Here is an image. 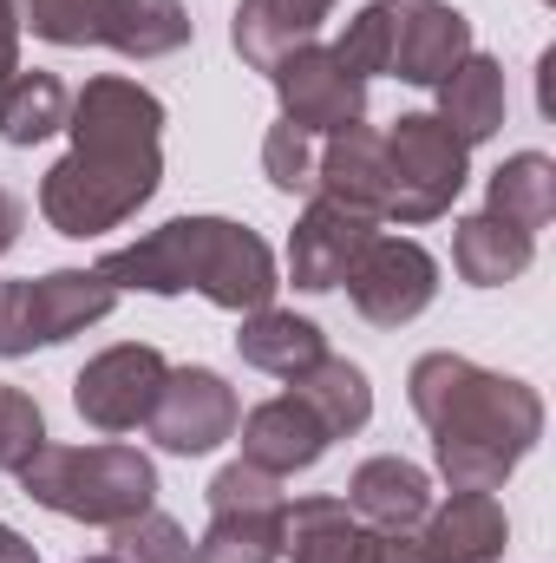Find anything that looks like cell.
<instances>
[{
  "label": "cell",
  "mask_w": 556,
  "mask_h": 563,
  "mask_svg": "<svg viewBox=\"0 0 556 563\" xmlns=\"http://www.w3.org/2000/svg\"><path fill=\"white\" fill-rule=\"evenodd\" d=\"M73 151L46 170L40 184V217L59 236H105L125 217H138L144 203L157 197L164 177V106L144 92L138 79H86V92L66 112Z\"/></svg>",
  "instance_id": "obj_1"
},
{
  "label": "cell",
  "mask_w": 556,
  "mask_h": 563,
  "mask_svg": "<svg viewBox=\"0 0 556 563\" xmlns=\"http://www.w3.org/2000/svg\"><path fill=\"white\" fill-rule=\"evenodd\" d=\"M407 394L452 492H498L544 439V400L524 380L491 374L465 354H419Z\"/></svg>",
  "instance_id": "obj_2"
},
{
  "label": "cell",
  "mask_w": 556,
  "mask_h": 563,
  "mask_svg": "<svg viewBox=\"0 0 556 563\" xmlns=\"http://www.w3.org/2000/svg\"><path fill=\"white\" fill-rule=\"evenodd\" d=\"M99 276L112 288H144V295H177L197 288L230 314H256L276 301V256L256 230L230 223V217H177L164 230H151L138 243L112 250L99 263Z\"/></svg>",
  "instance_id": "obj_3"
},
{
  "label": "cell",
  "mask_w": 556,
  "mask_h": 563,
  "mask_svg": "<svg viewBox=\"0 0 556 563\" xmlns=\"http://www.w3.org/2000/svg\"><path fill=\"white\" fill-rule=\"evenodd\" d=\"M471 53V20L445 0H374L334 40V59L360 79L393 73L407 86H445Z\"/></svg>",
  "instance_id": "obj_4"
},
{
  "label": "cell",
  "mask_w": 556,
  "mask_h": 563,
  "mask_svg": "<svg viewBox=\"0 0 556 563\" xmlns=\"http://www.w3.org/2000/svg\"><path fill=\"white\" fill-rule=\"evenodd\" d=\"M13 478L26 485L33 505L79 518V525H105V531L151 511V498H157V465L138 445H112V439L105 445H53L46 439Z\"/></svg>",
  "instance_id": "obj_5"
},
{
  "label": "cell",
  "mask_w": 556,
  "mask_h": 563,
  "mask_svg": "<svg viewBox=\"0 0 556 563\" xmlns=\"http://www.w3.org/2000/svg\"><path fill=\"white\" fill-rule=\"evenodd\" d=\"M380 139H387V217L393 223H432V217H445L458 203V190H465L471 144L458 139L438 112H407Z\"/></svg>",
  "instance_id": "obj_6"
},
{
  "label": "cell",
  "mask_w": 556,
  "mask_h": 563,
  "mask_svg": "<svg viewBox=\"0 0 556 563\" xmlns=\"http://www.w3.org/2000/svg\"><path fill=\"white\" fill-rule=\"evenodd\" d=\"M119 308V288L86 269H53L40 282H0V361H20L33 347H53Z\"/></svg>",
  "instance_id": "obj_7"
},
{
  "label": "cell",
  "mask_w": 556,
  "mask_h": 563,
  "mask_svg": "<svg viewBox=\"0 0 556 563\" xmlns=\"http://www.w3.org/2000/svg\"><path fill=\"white\" fill-rule=\"evenodd\" d=\"M281 478L256 465H223L210 478V531L190 544V563H281Z\"/></svg>",
  "instance_id": "obj_8"
},
{
  "label": "cell",
  "mask_w": 556,
  "mask_h": 563,
  "mask_svg": "<svg viewBox=\"0 0 556 563\" xmlns=\"http://www.w3.org/2000/svg\"><path fill=\"white\" fill-rule=\"evenodd\" d=\"M164 374H170V361L157 347L119 341V347H105V354H92L79 367L73 407H79V420L99 426V432H138L151 420V407H157V394H164Z\"/></svg>",
  "instance_id": "obj_9"
},
{
  "label": "cell",
  "mask_w": 556,
  "mask_h": 563,
  "mask_svg": "<svg viewBox=\"0 0 556 563\" xmlns=\"http://www.w3.org/2000/svg\"><path fill=\"white\" fill-rule=\"evenodd\" d=\"M432 295H438V263L419 250L413 236H374L360 250V263L347 269V301L374 328H407V321H419L432 308Z\"/></svg>",
  "instance_id": "obj_10"
},
{
  "label": "cell",
  "mask_w": 556,
  "mask_h": 563,
  "mask_svg": "<svg viewBox=\"0 0 556 563\" xmlns=\"http://www.w3.org/2000/svg\"><path fill=\"white\" fill-rule=\"evenodd\" d=\"M236 420H243V400L223 374L210 367H170L164 374V394L151 407L144 432L164 445V452H184V459H203L216 452L223 439H236Z\"/></svg>",
  "instance_id": "obj_11"
},
{
  "label": "cell",
  "mask_w": 556,
  "mask_h": 563,
  "mask_svg": "<svg viewBox=\"0 0 556 563\" xmlns=\"http://www.w3.org/2000/svg\"><path fill=\"white\" fill-rule=\"evenodd\" d=\"M269 79H276V92H281V119L301 125V132H314V139H334V132L360 125V112H367V79L347 73L334 59V46H314V40L294 46Z\"/></svg>",
  "instance_id": "obj_12"
},
{
  "label": "cell",
  "mask_w": 556,
  "mask_h": 563,
  "mask_svg": "<svg viewBox=\"0 0 556 563\" xmlns=\"http://www.w3.org/2000/svg\"><path fill=\"white\" fill-rule=\"evenodd\" d=\"M374 236H380V230H374V217H360V210H347V203L314 197V203L301 210L294 236H288V276H294V288H308V295L341 288L347 269L360 263V250H367Z\"/></svg>",
  "instance_id": "obj_13"
},
{
  "label": "cell",
  "mask_w": 556,
  "mask_h": 563,
  "mask_svg": "<svg viewBox=\"0 0 556 563\" xmlns=\"http://www.w3.org/2000/svg\"><path fill=\"white\" fill-rule=\"evenodd\" d=\"M236 432H243V465H256L269 478H294V472H308L327 452V426L308 413L301 394L263 400L249 420H236Z\"/></svg>",
  "instance_id": "obj_14"
},
{
  "label": "cell",
  "mask_w": 556,
  "mask_h": 563,
  "mask_svg": "<svg viewBox=\"0 0 556 563\" xmlns=\"http://www.w3.org/2000/svg\"><path fill=\"white\" fill-rule=\"evenodd\" d=\"M288 563H380V531H367L347 498H288L281 511Z\"/></svg>",
  "instance_id": "obj_15"
},
{
  "label": "cell",
  "mask_w": 556,
  "mask_h": 563,
  "mask_svg": "<svg viewBox=\"0 0 556 563\" xmlns=\"http://www.w3.org/2000/svg\"><path fill=\"white\" fill-rule=\"evenodd\" d=\"M504 544H511V518L491 492H452L419 525L425 563H491L504 558Z\"/></svg>",
  "instance_id": "obj_16"
},
{
  "label": "cell",
  "mask_w": 556,
  "mask_h": 563,
  "mask_svg": "<svg viewBox=\"0 0 556 563\" xmlns=\"http://www.w3.org/2000/svg\"><path fill=\"white\" fill-rule=\"evenodd\" d=\"M347 511L367 525V531H380V538H393V531H419L425 525V511H432V478L419 472L413 459H367L354 478H347Z\"/></svg>",
  "instance_id": "obj_17"
},
{
  "label": "cell",
  "mask_w": 556,
  "mask_h": 563,
  "mask_svg": "<svg viewBox=\"0 0 556 563\" xmlns=\"http://www.w3.org/2000/svg\"><path fill=\"white\" fill-rule=\"evenodd\" d=\"M314 190L327 203H347L360 217H387V139L367 125H347L321 144V170Z\"/></svg>",
  "instance_id": "obj_18"
},
{
  "label": "cell",
  "mask_w": 556,
  "mask_h": 563,
  "mask_svg": "<svg viewBox=\"0 0 556 563\" xmlns=\"http://www.w3.org/2000/svg\"><path fill=\"white\" fill-rule=\"evenodd\" d=\"M327 13H334V0H243L236 7V53L256 73H276L294 46H308L321 33Z\"/></svg>",
  "instance_id": "obj_19"
},
{
  "label": "cell",
  "mask_w": 556,
  "mask_h": 563,
  "mask_svg": "<svg viewBox=\"0 0 556 563\" xmlns=\"http://www.w3.org/2000/svg\"><path fill=\"white\" fill-rule=\"evenodd\" d=\"M236 354L256 367V374H276V380H301L314 361H327V334L288 308H256L243 314L236 328Z\"/></svg>",
  "instance_id": "obj_20"
},
{
  "label": "cell",
  "mask_w": 556,
  "mask_h": 563,
  "mask_svg": "<svg viewBox=\"0 0 556 563\" xmlns=\"http://www.w3.org/2000/svg\"><path fill=\"white\" fill-rule=\"evenodd\" d=\"M531 256H537V236L511 230V223L491 217V210L465 217L458 236H452V263H458V276L471 282V288H504V282H518L531 269Z\"/></svg>",
  "instance_id": "obj_21"
},
{
  "label": "cell",
  "mask_w": 556,
  "mask_h": 563,
  "mask_svg": "<svg viewBox=\"0 0 556 563\" xmlns=\"http://www.w3.org/2000/svg\"><path fill=\"white\" fill-rule=\"evenodd\" d=\"M190 7L184 0H105V26L99 46L125 53V59H164L190 46Z\"/></svg>",
  "instance_id": "obj_22"
},
{
  "label": "cell",
  "mask_w": 556,
  "mask_h": 563,
  "mask_svg": "<svg viewBox=\"0 0 556 563\" xmlns=\"http://www.w3.org/2000/svg\"><path fill=\"white\" fill-rule=\"evenodd\" d=\"M438 119H445L465 144H485L504 125V66L471 46V53L458 59V73L438 86Z\"/></svg>",
  "instance_id": "obj_23"
},
{
  "label": "cell",
  "mask_w": 556,
  "mask_h": 563,
  "mask_svg": "<svg viewBox=\"0 0 556 563\" xmlns=\"http://www.w3.org/2000/svg\"><path fill=\"white\" fill-rule=\"evenodd\" d=\"M485 210L504 217V223L524 230V236L551 230V217H556V164L544 157V151H518V157H504V164L491 170Z\"/></svg>",
  "instance_id": "obj_24"
},
{
  "label": "cell",
  "mask_w": 556,
  "mask_h": 563,
  "mask_svg": "<svg viewBox=\"0 0 556 563\" xmlns=\"http://www.w3.org/2000/svg\"><path fill=\"white\" fill-rule=\"evenodd\" d=\"M66 112H73V92L59 73H13L0 86V139L7 144H46L53 132H66Z\"/></svg>",
  "instance_id": "obj_25"
},
{
  "label": "cell",
  "mask_w": 556,
  "mask_h": 563,
  "mask_svg": "<svg viewBox=\"0 0 556 563\" xmlns=\"http://www.w3.org/2000/svg\"><path fill=\"white\" fill-rule=\"evenodd\" d=\"M288 394H301L308 400V413L327 426V439H347V432H360V426L374 420V387H367V374L354 367V361H314L301 380H288Z\"/></svg>",
  "instance_id": "obj_26"
},
{
  "label": "cell",
  "mask_w": 556,
  "mask_h": 563,
  "mask_svg": "<svg viewBox=\"0 0 556 563\" xmlns=\"http://www.w3.org/2000/svg\"><path fill=\"white\" fill-rule=\"evenodd\" d=\"M314 170H321V144H314V132L276 119L269 139H263V177H269L276 190H288V197H308V190H314Z\"/></svg>",
  "instance_id": "obj_27"
},
{
  "label": "cell",
  "mask_w": 556,
  "mask_h": 563,
  "mask_svg": "<svg viewBox=\"0 0 556 563\" xmlns=\"http://www.w3.org/2000/svg\"><path fill=\"white\" fill-rule=\"evenodd\" d=\"M20 26H33L53 46H99L105 0H20Z\"/></svg>",
  "instance_id": "obj_28"
},
{
  "label": "cell",
  "mask_w": 556,
  "mask_h": 563,
  "mask_svg": "<svg viewBox=\"0 0 556 563\" xmlns=\"http://www.w3.org/2000/svg\"><path fill=\"white\" fill-rule=\"evenodd\" d=\"M112 563H190V538L164 518V511H138L125 525H112Z\"/></svg>",
  "instance_id": "obj_29"
},
{
  "label": "cell",
  "mask_w": 556,
  "mask_h": 563,
  "mask_svg": "<svg viewBox=\"0 0 556 563\" xmlns=\"http://www.w3.org/2000/svg\"><path fill=\"white\" fill-rule=\"evenodd\" d=\"M40 445H46L40 400H33V394H20V387H0V472H20Z\"/></svg>",
  "instance_id": "obj_30"
},
{
  "label": "cell",
  "mask_w": 556,
  "mask_h": 563,
  "mask_svg": "<svg viewBox=\"0 0 556 563\" xmlns=\"http://www.w3.org/2000/svg\"><path fill=\"white\" fill-rule=\"evenodd\" d=\"M20 73V7L0 0V86Z\"/></svg>",
  "instance_id": "obj_31"
},
{
  "label": "cell",
  "mask_w": 556,
  "mask_h": 563,
  "mask_svg": "<svg viewBox=\"0 0 556 563\" xmlns=\"http://www.w3.org/2000/svg\"><path fill=\"white\" fill-rule=\"evenodd\" d=\"M20 230H26V203H20L13 190H0V256L20 243Z\"/></svg>",
  "instance_id": "obj_32"
},
{
  "label": "cell",
  "mask_w": 556,
  "mask_h": 563,
  "mask_svg": "<svg viewBox=\"0 0 556 563\" xmlns=\"http://www.w3.org/2000/svg\"><path fill=\"white\" fill-rule=\"evenodd\" d=\"M0 563H33V544L20 531H7V525H0Z\"/></svg>",
  "instance_id": "obj_33"
},
{
  "label": "cell",
  "mask_w": 556,
  "mask_h": 563,
  "mask_svg": "<svg viewBox=\"0 0 556 563\" xmlns=\"http://www.w3.org/2000/svg\"><path fill=\"white\" fill-rule=\"evenodd\" d=\"M86 563H112V558H86Z\"/></svg>",
  "instance_id": "obj_34"
},
{
  "label": "cell",
  "mask_w": 556,
  "mask_h": 563,
  "mask_svg": "<svg viewBox=\"0 0 556 563\" xmlns=\"http://www.w3.org/2000/svg\"><path fill=\"white\" fill-rule=\"evenodd\" d=\"M33 563H40V558H33Z\"/></svg>",
  "instance_id": "obj_35"
}]
</instances>
